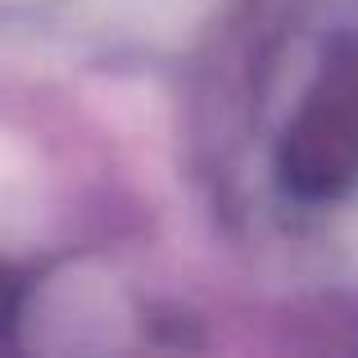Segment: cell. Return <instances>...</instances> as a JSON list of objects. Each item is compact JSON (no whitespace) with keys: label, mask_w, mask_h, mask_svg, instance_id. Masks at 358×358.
Listing matches in <instances>:
<instances>
[{"label":"cell","mask_w":358,"mask_h":358,"mask_svg":"<svg viewBox=\"0 0 358 358\" xmlns=\"http://www.w3.org/2000/svg\"><path fill=\"white\" fill-rule=\"evenodd\" d=\"M308 177L350 182L358 173V59H345L331 82V105L308 131Z\"/></svg>","instance_id":"cell-1"}]
</instances>
